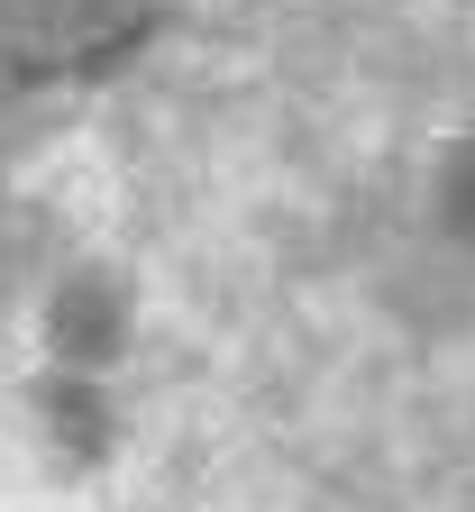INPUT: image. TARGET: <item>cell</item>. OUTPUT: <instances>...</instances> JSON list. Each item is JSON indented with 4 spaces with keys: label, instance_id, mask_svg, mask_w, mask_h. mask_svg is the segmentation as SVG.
I'll return each instance as SVG.
<instances>
[{
    "label": "cell",
    "instance_id": "6da1fadb",
    "mask_svg": "<svg viewBox=\"0 0 475 512\" xmlns=\"http://www.w3.org/2000/svg\"><path fill=\"white\" fill-rule=\"evenodd\" d=\"M55 348L74 357L83 375H92V366H101V357L119 348V302H110L101 284H74V293L55 302Z\"/></svg>",
    "mask_w": 475,
    "mask_h": 512
},
{
    "label": "cell",
    "instance_id": "7a4b0ae2",
    "mask_svg": "<svg viewBox=\"0 0 475 512\" xmlns=\"http://www.w3.org/2000/svg\"><path fill=\"white\" fill-rule=\"evenodd\" d=\"M439 211H448V229H466V238H475V147L448 165V183H439Z\"/></svg>",
    "mask_w": 475,
    "mask_h": 512
}]
</instances>
